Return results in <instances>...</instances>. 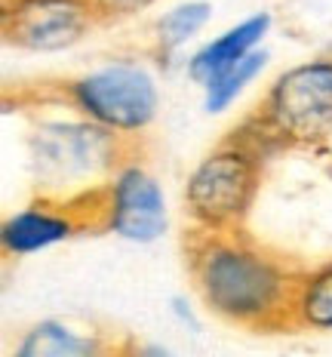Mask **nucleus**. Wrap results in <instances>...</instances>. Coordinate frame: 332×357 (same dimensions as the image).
Masks as SVG:
<instances>
[{
    "label": "nucleus",
    "mask_w": 332,
    "mask_h": 357,
    "mask_svg": "<svg viewBox=\"0 0 332 357\" xmlns=\"http://www.w3.org/2000/svg\"><path fill=\"white\" fill-rule=\"evenodd\" d=\"M249 123L262 145H326L332 139V56H314L280 71Z\"/></svg>",
    "instance_id": "5"
},
{
    "label": "nucleus",
    "mask_w": 332,
    "mask_h": 357,
    "mask_svg": "<svg viewBox=\"0 0 332 357\" xmlns=\"http://www.w3.org/2000/svg\"><path fill=\"white\" fill-rule=\"evenodd\" d=\"M157 0H90V6L95 10L99 22H123L132 19L139 13L151 10Z\"/></svg>",
    "instance_id": "14"
},
{
    "label": "nucleus",
    "mask_w": 332,
    "mask_h": 357,
    "mask_svg": "<svg viewBox=\"0 0 332 357\" xmlns=\"http://www.w3.org/2000/svg\"><path fill=\"white\" fill-rule=\"evenodd\" d=\"M28 148L40 195L77 197L99 191L136 151V142L77 114L65 121H40L28 136Z\"/></svg>",
    "instance_id": "2"
},
{
    "label": "nucleus",
    "mask_w": 332,
    "mask_h": 357,
    "mask_svg": "<svg viewBox=\"0 0 332 357\" xmlns=\"http://www.w3.org/2000/svg\"><path fill=\"white\" fill-rule=\"evenodd\" d=\"M169 231L166 191L148 163L132 151L99 188V234L151 247Z\"/></svg>",
    "instance_id": "6"
},
{
    "label": "nucleus",
    "mask_w": 332,
    "mask_h": 357,
    "mask_svg": "<svg viewBox=\"0 0 332 357\" xmlns=\"http://www.w3.org/2000/svg\"><path fill=\"white\" fill-rule=\"evenodd\" d=\"M191 287L212 317L246 333L292 330L299 271L277 250L240 231H191L184 243Z\"/></svg>",
    "instance_id": "1"
},
{
    "label": "nucleus",
    "mask_w": 332,
    "mask_h": 357,
    "mask_svg": "<svg viewBox=\"0 0 332 357\" xmlns=\"http://www.w3.org/2000/svg\"><path fill=\"white\" fill-rule=\"evenodd\" d=\"M56 102L74 114L120 132L123 139H142L160 117V84L139 59H111L105 65L58 80Z\"/></svg>",
    "instance_id": "4"
},
{
    "label": "nucleus",
    "mask_w": 332,
    "mask_h": 357,
    "mask_svg": "<svg viewBox=\"0 0 332 357\" xmlns=\"http://www.w3.org/2000/svg\"><path fill=\"white\" fill-rule=\"evenodd\" d=\"M99 25L90 0H3L0 31L6 47L53 56L84 43Z\"/></svg>",
    "instance_id": "8"
},
{
    "label": "nucleus",
    "mask_w": 332,
    "mask_h": 357,
    "mask_svg": "<svg viewBox=\"0 0 332 357\" xmlns=\"http://www.w3.org/2000/svg\"><path fill=\"white\" fill-rule=\"evenodd\" d=\"M90 231H99V191L77 197L37 195L31 204L3 219L0 247L6 256L25 259Z\"/></svg>",
    "instance_id": "7"
},
{
    "label": "nucleus",
    "mask_w": 332,
    "mask_h": 357,
    "mask_svg": "<svg viewBox=\"0 0 332 357\" xmlns=\"http://www.w3.org/2000/svg\"><path fill=\"white\" fill-rule=\"evenodd\" d=\"M212 22L210 0H182L169 6L164 16L154 22V53L160 59L179 56L188 43H194L203 34V28Z\"/></svg>",
    "instance_id": "12"
},
{
    "label": "nucleus",
    "mask_w": 332,
    "mask_h": 357,
    "mask_svg": "<svg viewBox=\"0 0 332 357\" xmlns=\"http://www.w3.org/2000/svg\"><path fill=\"white\" fill-rule=\"evenodd\" d=\"M271 56L268 50H255V53H249L246 59H240V62L228 65L225 71H219L216 77H210L206 84L200 86V105L206 114H225V111H231L237 105V99L249 89L253 80H258L268 68Z\"/></svg>",
    "instance_id": "13"
},
{
    "label": "nucleus",
    "mask_w": 332,
    "mask_h": 357,
    "mask_svg": "<svg viewBox=\"0 0 332 357\" xmlns=\"http://www.w3.org/2000/svg\"><path fill=\"white\" fill-rule=\"evenodd\" d=\"M292 330L332 333V259L299 271L292 293Z\"/></svg>",
    "instance_id": "11"
},
{
    "label": "nucleus",
    "mask_w": 332,
    "mask_h": 357,
    "mask_svg": "<svg viewBox=\"0 0 332 357\" xmlns=\"http://www.w3.org/2000/svg\"><path fill=\"white\" fill-rule=\"evenodd\" d=\"M114 351V342L90 324L71 317H43L13 345V357H99Z\"/></svg>",
    "instance_id": "10"
},
{
    "label": "nucleus",
    "mask_w": 332,
    "mask_h": 357,
    "mask_svg": "<svg viewBox=\"0 0 332 357\" xmlns=\"http://www.w3.org/2000/svg\"><path fill=\"white\" fill-rule=\"evenodd\" d=\"M264 145L253 136H234L206 151L184 178L182 204L191 231H240L262 191Z\"/></svg>",
    "instance_id": "3"
},
{
    "label": "nucleus",
    "mask_w": 332,
    "mask_h": 357,
    "mask_svg": "<svg viewBox=\"0 0 332 357\" xmlns=\"http://www.w3.org/2000/svg\"><path fill=\"white\" fill-rule=\"evenodd\" d=\"M169 314H173V321L179 324L182 330H188V333L203 330L200 317H197V308L188 302V296H173V299H169Z\"/></svg>",
    "instance_id": "15"
},
{
    "label": "nucleus",
    "mask_w": 332,
    "mask_h": 357,
    "mask_svg": "<svg viewBox=\"0 0 332 357\" xmlns=\"http://www.w3.org/2000/svg\"><path fill=\"white\" fill-rule=\"evenodd\" d=\"M271 28H274L271 10H258V13H249L246 19L228 25L225 31H219L216 37L203 40L194 53L184 59V74H188V80L203 86L206 80L216 77L219 71H225L228 65L240 62V59H246L249 53L262 50Z\"/></svg>",
    "instance_id": "9"
}]
</instances>
